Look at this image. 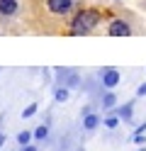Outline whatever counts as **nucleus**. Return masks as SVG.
Here are the masks:
<instances>
[{"label":"nucleus","instance_id":"nucleus-1","mask_svg":"<svg viewBox=\"0 0 146 151\" xmlns=\"http://www.w3.org/2000/svg\"><path fill=\"white\" fill-rule=\"evenodd\" d=\"M97 22H100V12H95V10H81L73 17V34H88Z\"/></svg>","mask_w":146,"mask_h":151},{"label":"nucleus","instance_id":"nucleus-2","mask_svg":"<svg viewBox=\"0 0 146 151\" xmlns=\"http://www.w3.org/2000/svg\"><path fill=\"white\" fill-rule=\"evenodd\" d=\"M100 78H102V88H114L117 83H119V71L117 68H102V73H100Z\"/></svg>","mask_w":146,"mask_h":151},{"label":"nucleus","instance_id":"nucleus-3","mask_svg":"<svg viewBox=\"0 0 146 151\" xmlns=\"http://www.w3.org/2000/svg\"><path fill=\"white\" fill-rule=\"evenodd\" d=\"M110 37H129L132 34V29H129V24L127 22H122V20H114L112 24H110Z\"/></svg>","mask_w":146,"mask_h":151},{"label":"nucleus","instance_id":"nucleus-4","mask_svg":"<svg viewBox=\"0 0 146 151\" xmlns=\"http://www.w3.org/2000/svg\"><path fill=\"white\" fill-rule=\"evenodd\" d=\"M71 3L73 0H49V10L56 12V15H66L71 10Z\"/></svg>","mask_w":146,"mask_h":151},{"label":"nucleus","instance_id":"nucleus-5","mask_svg":"<svg viewBox=\"0 0 146 151\" xmlns=\"http://www.w3.org/2000/svg\"><path fill=\"white\" fill-rule=\"evenodd\" d=\"M100 122H102V117L95 115V112H90V115L83 117V127L85 129H97V127H100Z\"/></svg>","mask_w":146,"mask_h":151},{"label":"nucleus","instance_id":"nucleus-6","mask_svg":"<svg viewBox=\"0 0 146 151\" xmlns=\"http://www.w3.org/2000/svg\"><path fill=\"white\" fill-rule=\"evenodd\" d=\"M17 12V0H0V15H15Z\"/></svg>","mask_w":146,"mask_h":151},{"label":"nucleus","instance_id":"nucleus-7","mask_svg":"<svg viewBox=\"0 0 146 151\" xmlns=\"http://www.w3.org/2000/svg\"><path fill=\"white\" fill-rule=\"evenodd\" d=\"M114 105H117V95L114 93H105L102 95V110H114Z\"/></svg>","mask_w":146,"mask_h":151},{"label":"nucleus","instance_id":"nucleus-8","mask_svg":"<svg viewBox=\"0 0 146 151\" xmlns=\"http://www.w3.org/2000/svg\"><path fill=\"white\" fill-rule=\"evenodd\" d=\"M132 102H127V105H122L119 110H117V117H119V119H132Z\"/></svg>","mask_w":146,"mask_h":151},{"label":"nucleus","instance_id":"nucleus-9","mask_svg":"<svg viewBox=\"0 0 146 151\" xmlns=\"http://www.w3.org/2000/svg\"><path fill=\"white\" fill-rule=\"evenodd\" d=\"M32 137H34V134H32V132H27V129L19 132V134H17V144H19V146H27L29 141H32Z\"/></svg>","mask_w":146,"mask_h":151},{"label":"nucleus","instance_id":"nucleus-10","mask_svg":"<svg viewBox=\"0 0 146 151\" xmlns=\"http://www.w3.org/2000/svg\"><path fill=\"white\" fill-rule=\"evenodd\" d=\"M54 98H56V102H66V100H68V90H66V86H63V88L58 86V88L54 90Z\"/></svg>","mask_w":146,"mask_h":151},{"label":"nucleus","instance_id":"nucleus-11","mask_svg":"<svg viewBox=\"0 0 146 151\" xmlns=\"http://www.w3.org/2000/svg\"><path fill=\"white\" fill-rule=\"evenodd\" d=\"M46 137H49V127H46V124H39V127L34 129V139L42 141V139H46Z\"/></svg>","mask_w":146,"mask_h":151},{"label":"nucleus","instance_id":"nucleus-12","mask_svg":"<svg viewBox=\"0 0 146 151\" xmlns=\"http://www.w3.org/2000/svg\"><path fill=\"white\" fill-rule=\"evenodd\" d=\"M37 110H39V105H37V102H32V105H27V107L22 110V117L27 119V117H32V115H37Z\"/></svg>","mask_w":146,"mask_h":151},{"label":"nucleus","instance_id":"nucleus-13","mask_svg":"<svg viewBox=\"0 0 146 151\" xmlns=\"http://www.w3.org/2000/svg\"><path fill=\"white\" fill-rule=\"evenodd\" d=\"M78 83H81V78H78V73H73V71H68V83H66V88H76Z\"/></svg>","mask_w":146,"mask_h":151},{"label":"nucleus","instance_id":"nucleus-14","mask_svg":"<svg viewBox=\"0 0 146 151\" xmlns=\"http://www.w3.org/2000/svg\"><path fill=\"white\" fill-rule=\"evenodd\" d=\"M117 124H119V117H107L105 119V127H110V129H114Z\"/></svg>","mask_w":146,"mask_h":151},{"label":"nucleus","instance_id":"nucleus-15","mask_svg":"<svg viewBox=\"0 0 146 151\" xmlns=\"http://www.w3.org/2000/svg\"><path fill=\"white\" fill-rule=\"evenodd\" d=\"M136 95H139V98H144V95H146V83H141V86L136 88Z\"/></svg>","mask_w":146,"mask_h":151},{"label":"nucleus","instance_id":"nucleus-16","mask_svg":"<svg viewBox=\"0 0 146 151\" xmlns=\"http://www.w3.org/2000/svg\"><path fill=\"white\" fill-rule=\"evenodd\" d=\"M22 151H37V146H32V144H27V146H22Z\"/></svg>","mask_w":146,"mask_h":151},{"label":"nucleus","instance_id":"nucleus-17","mask_svg":"<svg viewBox=\"0 0 146 151\" xmlns=\"http://www.w3.org/2000/svg\"><path fill=\"white\" fill-rule=\"evenodd\" d=\"M3 146H5V134L0 132V149H3Z\"/></svg>","mask_w":146,"mask_h":151},{"label":"nucleus","instance_id":"nucleus-18","mask_svg":"<svg viewBox=\"0 0 146 151\" xmlns=\"http://www.w3.org/2000/svg\"><path fill=\"white\" fill-rule=\"evenodd\" d=\"M139 151H146V149H144V146H141V149H139Z\"/></svg>","mask_w":146,"mask_h":151}]
</instances>
